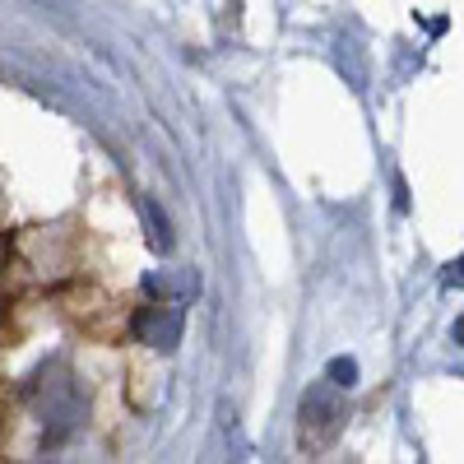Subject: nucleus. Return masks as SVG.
Instances as JSON below:
<instances>
[{
  "mask_svg": "<svg viewBox=\"0 0 464 464\" xmlns=\"http://www.w3.org/2000/svg\"><path fill=\"white\" fill-rule=\"evenodd\" d=\"M343 428V400H339V385L334 381H316L312 391L302 395V446H330Z\"/></svg>",
  "mask_w": 464,
  "mask_h": 464,
  "instance_id": "nucleus-1",
  "label": "nucleus"
},
{
  "mask_svg": "<svg viewBox=\"0 0 464 464\" xmlns=\"http://www.w3.org/2000/svg\"><path fill=\"white\" fill-rule=\"evenodd\" d=\"M135 339L149 343V348H163V353H172V348L181 343V306H177V302H149V306H140Z\"/></svg>",
  "mask_w": 464,
  "mask_h": 464,
  "instance_id": "nucleus-2",
  "label": "nucleus"
},
{
  "mask_svg": "<svg viewBox=\"0 0 464 464\" xmlns=\"http://www.w3.org/2000/svg\"><path fill=\"white\" fill-rule=\"evenodd\" d=\"M144 218H149V237H153V246H159V251H172V232H168V218H163V209L144 205Z\"/></svg>",
  "mask_w": 464,
  "mask_h": 464,
  "instance_id": "nucleus-3",
  "label": "nucleus"
},
{
  "mask_svg": "<svg viewBox=\"0 0 464 464\" xmlns=\"http://www.w3.org/2000/svg\"><path fill=\"white\" fill-rule=\"evenodd\" d=\"M330 381L339 385V391L358 385V362H353V358H334V362H330Z\"/></svg>",
  "mask_w": 464,
  "mask_h": 464,
  "instance_id": "nucleus-4",
  "label": "nucleus"
},
{
  "mask_svg": "<svg viewBox=\"0 0 464 464\" xmlns=\"http://www.w3.org/2000/svg\"><path fill=\"white\" fill-rule=\"evenodd\" d=\"M339 61H348V80H353V89H362V61H358V43H339Z\"/></svg>",
  "mask_w": 464,
  "mask_h": 464,
  "instance_id": "nucleus-5",
  "label": "nucleus"
},
{
  "mask_svg": "<svg viewBox=\"0 0 464 464\" xmlns=\"http://www.w3.org/2000/svg\"><path fill=\"white\" fill-rule=\"evenodd\" d=\"M37 5H56L61 14H70V10H74V0H37Z\"/></svg>",
  "mask_w": 464,
  "mask_h": 464,
  "instance_id": "nucleus-6",
  "label": "nucleus"
}]
</instances>
